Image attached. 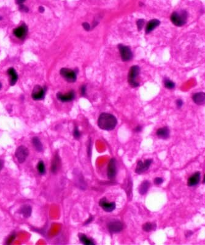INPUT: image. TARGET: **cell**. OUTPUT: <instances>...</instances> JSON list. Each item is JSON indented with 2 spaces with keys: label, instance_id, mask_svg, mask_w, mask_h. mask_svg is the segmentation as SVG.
Masks as SVG:
<instances>
[{
  "label": "cell",
  "instance_id": "cell-16",
  "mask_svg": "<svg viewBox=\"0 0 205 245\" xmlns=\"http://www.w3.org/2000/svg\"><path fill=\"white\" fill-rule=\"evenodd\" d=\"M156 134L159 138L165 140L170 137V130L168 127H163L157 131Z\"/></svg>",
  "mask_w": 205,
  "mask_h": 245
},
{
  "label": "cell",
  "instance_id": "cell-22",
  "mask_svg": "<svg viewBox=\"0 0 205 245\" xmlns=\"http://www.w3.org/2000/svg\"><path fill=\"white\" fill-rule=\"evenodd\" d=\"M32 143L36 151L38 152H42L43 151V145L37 137H34L32 139Z\"/></svg>",
  "mask_w": 205,
  "mask_h": 245
},
{
  "label": "cell",
  "instance_id": "cell-29",
  "mask_svg": "<svg viewBox=\"0 0 205 245\" xmlns=\"http://www.w3.org/2000/svg\"><path fill=\"white\" fill-rule=\"evenodd\" d=\"M144 25V20L140 19L137 22V26L139 30H141Z\"/></svg>",
  "mask_w": 205,
  "mask_h": 245
},
{
  "label": "cell",
  "instance_id": "cell-26",
  "mask_svg": "<svg viewBox=\"0 0 205 245\" xmlns=\"http://www.w3.org/2000/svg\"><path fill=\"white\" fill-rule=\"evenodd\" d=\"M164 84H165V87L167 88H168V89H172L175 87L174 83L173 82H172L170 80H169V79L165 80Z\"/></svg>",
  "mask_w": 205,
  "mask_h": 245
},
{
  "label": "cell",
  "instance_id": "cell-24",
  "mask_svg": "<svg viewBox=\"0 0 205 245\" xmlns=\"http://www.w3.org/2000/svg\"><path fill=\"white\" fill-rule=\"evenodd\" d=\"M157 226L155 224L152 222H146L142 226V229L144 232H150L151 231H154L156 229Z\"/></svg>",
  "mask_w": 205,
  "mask_h": 245
},
{
  "label": "cell",
  "instance_id": "cell-42",
  "mask_svg": "<svg viewBox=\"0 0 205 245\" xmlns=\"http://www.w3.org/2000/svg\"><path fill=\"white\" fill-rule=\"evenodd\" d=\"M1 87H2V85H1V83H0V89L1 88Z\"/></svg>",
  "mask_w": 205,
  "mask_h": 245
},
{
  "label": "cell",
  "instance_id": "cell-2",
  "mask_svg": "<svg viewBox=\"0 0 205 245\" xmlns=\"http://www.w3.org/2000/svg\"><path fill=\"white\" fill-rule=\"evenodd\" d=\"M188 14L186 11L182 10L179 12H174L171 15L172 23L177 27H182L184 25L187 20Z\"/></svg>",
  "mask_w": 205,
  "mask_h": 245
},
{
  "label": "cell",
  "instance_id": "cell-15",
  "mask_svg": "<svg viewBox=\"0 0 205 245\" xmlns=\"http://www.w3.org/2000/svg\"><path fill=\"white\" fill-rule=\"evenodd\" d=\"M57 98L62 102H69L74 99V93L73 91H71L67 94H62V93H58L57 94Z\"/></svg>",
  "mask_w": 205,
  "mask_h": 245
},
{
  "label": "cell",
  "instance_id": "cell-9",
  "mask_svg": "<svg viewBox=\"0 0 205 245\" xmlns=\"http://www.w3.org/2000/svg\"><path fill=\"white\" fill-rule=\"evenodd\" d=\"M119 49L120 53V56L122 60L124 61H129L132 58V53L131 50L127 46H124L123 45H119Z\"/></svg>",
  "mask_w": 205,
  "mask_h": 245
},
{
  "label": "cell",
  "instance_id": "cell-12",
  "mask_svg": "<svg viewBox=\"0 0 205 245\" xmlns=\"http://www.w3.org/2000/svg\"><path fill=\"white\" fill-rule=\"evenodd\" d=\"M28 32V28L25 24H23L14 30L13 33L14 36L20 39H24L26 37Z\"/></svg>",
  "mask_w": 205,
  "mask_h": 245
},
{
  "label": "cell",
  "instance_id": "cell-5",
  "mask_svg": "<svg viewBox=\"0 0 205 245\" xmlns=\"http://www.w3.org/2000/svg\"><path fill=\"white\" fill-rule=\"evenodd\" d=\"M117 175V161L115 158H112L108 164L107 175L109 180H113Z\"/></svg>",
  "mask_w": 205,
  "mask_h": 245
},
{
  "label": "cell",
  "instance_id": "cell-32",
  "mask_svg": "<svg viewBox=\"0 0 205 245\" xmlns=\"http://www.w3.org/2000/svg\"><path fill=\"white\" fill-rule=\"evenodd\" d=\"M182 105H183V101L181 99H177L176 101V105L178 108H180L181 107H182Z\"/></svg>",
  "mask_w": 205,
  "mask_h": 245
},
{
  "label": "cell",
  "instance_id": "cell-3",
  "mask_svg": "<svg viewBox=\"0 0 205 245\" xmlns=\"http://www.w3.org/2000/svg\"><path fill=\"white\" fill-rule=\"evenodd\" d=\"M29 154V150L25 146L21 145L19 146L15 151V157L19 163H23L27 159Z\"/></svg>",
  "mask_w": 205,
  "mask_h": 245
},
{
  "label": "cell",
  "instance_id": "cell-28",
  "mask_svg": "<svg viewBox=\"0 0 205 245\" xmlns=\"http://www.w3.org/2000/svg\"><path fill=\"white\" fill-rule=\"evenodd\" d=\"M92 143L91 139H90L89 141L88 146H87V154L89 157H90L91 154H92Z\"/></svg>",
  "mask_w": 205,
  "mask_h": 245
},
{
  "label": "cell",
  "instance_id": "cell-38",
  "mask_svg": "<svg viewBox=\"0 0 205 245\" xmlns=\"http://www.w3.org/2000/svg\"><path fill=\"white\" fill-rule=\"evenodd\" d=\"M3 166H4V162L1 159H0V171L2 169Z\"/></svg>",
  "mask_w": 205,
  "mask_h": 245
},
{
  "label": "cell",
  "instance_id": "cell-40",
  "mask_svg": "<svg viewBox=\"0 0 205 245\" xmlns=\"http://www.w3.org/2000/svg\"><path fill=\"white\" fill-rule=\"evenodd\" d=\"M39 11L41 13L44 12V8L42 6H40V7H39Z\"/></svg>",
  "mask_w": 205,
  "mask_h": 245
},
{
  "label": "cell",
  "instance_id": "cell-37",
  "mask_svg": "<svg viewBox=\"0 0 205 245\" xmlns=\"http://www.w3.org/2000/svg\"><path fill=\"white\" fill-rule=\"evenodd\" d=\"M25 1H26V0H16V3H17V4H19V5L23 4V3H24Z\"/></svg>",
  "mask_w": 205,
  "mask_h": 245
},
{
  "label": "cell",
  "instance_id": "cell-17",
  "mask_svg": "<svg viewBox=\"0 0 205 245\" xmlns=\"http://www.w3.org/2000/svg\"><path fill=\"white\" fill-rule=\"evenodd\" d=\"M200 180V173L196 172L194 174L189 177L188 180V186H194L198 184Z\"/></svg>",
  "mask_w": 205,
  "mask_h": 245
},
{
  "label": "cell",
  "instance_id": "cell-41",
  "mask_svg": "<svg viewBox=\"0 0 205 245\" xmlns=\"http://www.w3.org/2000/svg\"><path fill=\"white\" fill-rule=\"evenodd\" d=\"M203 183H205V175L204 176V178H203Z\"/></svg>",
  "mask_w": 205,
  "mask_h": 245
},
{
  "label": "cell",
  "instance_id": "cell-18",
  "mask_svg": "<svg viewBox=\"0 0 205 245\" xmlns=\"http://www.w3.org/2000/svg\"><path fill=\"white\" fill-rule=\"evenodd\" d=\"M7 74L11 77L10 85L11 86H14V85H15V83L17 82L18 75H17L15 70L12 68H11L7 70Z\"/></svg>",
  "mask_w": 205,
  "mask_h": 245
},
{
  "label": "cell",
  "instance_id": "cell-35",
  "mask_svg": "<svg viewBox=\"0 0 205 245\" xmlns=\"http://www.w3.org/2000/svg\"><path fill=\"white\" fill-rule=\"evenodd\" d=\"M141 131H142V126H137L134 129V131L137 133H140Z\"/></svg>",
  "mask_w": 205,
  "mask_h": 245
},
{
  "label": "cell",
  "instance_id": "cell-20",
  "mask_svg": "<svg viewBox=\"0 0 205 245\" xmlns=\"http://www.w3.org/2000/svg\"><path fill=\"white\" fill-rule=\"evenodd\" d=\"M150 183L148 180L144 181L139 186V194L142 196L145 195L147 192V191L150 188Z\"/></svg>",
  "mask_w": 205,
  "mask_h": 245
},
{
  "label": "cell",
  "instance_id": "cell-11",
  "mask_svg": "<svg viewBox=\"0 0 205 245\" xmlns=\"http://www.w3.org/2000/svg\"><path fill=\"white\" fill-rule=\"evenodd\" d=\"M46 93V89L41 86H36L32 92V98L35 101L42 100L44 99Z\"/></svg>",
  "mask_w": 205,
  "mask_h": 245
},
{
  "label": "cell",
  "instance_id": "cell-4",
  "mask_svg": "<svg viewBox=\"0 0 205 245\" xmlns=\"http://www.w3.org/2000/svg\"><path fill=\"white\" fill-rule=\"evenodd\" d=\"M152 163V159H146L144 162L142 161H139L137 162V167L135 169V173L139 175L144 173L149 169Z\"/></svg>",
  "mask_w": 205,
  "mask_h": 245
},
{
  "label": "cell",
  "instance_id": "cell-10",
  "mask_svg": "<svg viewBox=\"0 0 205 245\" xmlns=\"http://www.w3.org/2000/svg\"><path fill=\"white\" fill-rule=\"evenodd\" d=\"M99 205L102 210L106 212H112L116 209V205L115 202H110L106 199V198L104 197L100 199L99 202Z\"/></svg>",
  "mask_w": 205,
  "mask_h": 245
},
{
  "label": "cell",
  "instance_id": "cell-31",
  "mask_svg": "<svg viewBox=\"0 0 205 245\" xmlns=\"http://www.w3.org/2000/svg\"><path fill=\"white\" fill-rule=\"evenodd\" d=\"M19 10L24 12H28L29 9L26 6H25L24 4H20V5H19Z\"/></svg>",
  "mask_w": 205,
  "mask_h": 245
},
{
  "label": "cell",
  "instance_id": "cell-14",
  "mask_svg": "<svg viewBox=\"0 0 205 245\" xmlns=\"http://www.w3.org/2000/svg\"><path fill=\"white\" fill-rule=\"evenodd\" d=\"M194 102L198 105L205 104V93L199 92L194 95L192 97Z\"/></svg>",
  "mask_w": 205,
  "mask_h": 245
},
{
  "label": "cell",
  "instance_id": "cell-23",
  "mask_svg": "<svg viewBox=\"0 0 205 245\" xmlns=\"http://www.w3.org/2000/svg\"><path fill=\"white\" fill-rule=\"evenodd\" d=\"M32 213V209L30 205H24L20 209V213L24 217L28 218L31 216Z\"/></svg>",
  "mask_w": 205,
  "mask_h": 245
},
{
  "label": "cell",
  "instance_id": "cell-25",
  "mask_svg": "<svg viewBox=\"0 0 205 245\" xmlns=\"http://www.w3.org/2000/svg\"><path fill=\"white\" fill-rule=\"evenodd\" d=\"M37 170L40 175H44L46 174V167L43 161H41L37 165Z\"/></svg>",
  "mask_w": 205,
  "mask_h": 245
},
{
  "label": "cell",
  "instance_id": "cell-7",
  "mask_svg": "<svg viewBox=\"0 0 205 245\" xmlns=\"http://www.w3.org/2000/svg\"><path fill=\"white\" fill-rule=\"evenodd\" d=\"M107 229L111 234H117L123 230L124 225L119 221H111L107 224Z\"/></svg>",
  "mask_w": 205,
  "mask_h": 245
},
{
  "label": "cell",
  "instance_id": "cell-36",
  "mask_svg": "<svg viewBox=\"0 0 205 245\" xmlns=\"http://www.w3.org/2000/svg\"><path fill=\"white\" fill-rule=\"evenodd\" d=\"M85 91H86V90H85V86H82V88H81V93H82V95L83 96L85 95Z\"/></svg>",
  "mask_w": 205,
  "mask_h": 245
},
{
  "label": "cell",
  "instance_id": "cell-43",
  "mask_svg": "<svg viewBox=\"0 0 205 245\" xmlns=\"http://www.w3.org/2000/svg\"><path fill=\"white\" fill-rule=\"evenodd\" d=\"M2 19V18L1 17H0V20H1Z\"/></svg>",
  "mask_w": 205,
  "mask_h": 245
},
{
  "label": "cell",
  "instance_id": "cell-21",
  "mask_svg": "<svg viewBox=\"0 0 205 245\" xmlns=\"http://www.w3.org/2000/svg\"><path fill=\"white\" fill-rule=\"evenodd\" d=\"M79 239L81 243L85 245H94L95 243L84 234H79Z\"/></svg>",
  "mask_w": 205,
  "mask_h": 245
},
{
  "label": "cell",
  "instance_id": "cell-39",
  "mask_svg": "<svg viewBox=\"0 0 205 245\" xmlns=\"http://www.w3.org/2000/svg\"><path fill=\"white\" fill-rule=\"evenodd\" d=\"M192 234H193V232H192L188 231V232L186 233V234H185V237H188L190 236V235H192Z\"/></svg>",
  "mask_w": 205,
  "mask_h": 245
},
{
  "label": "cell",
  "instance_id": "cell-34",
  "mask_svg": "<svg viewBox=\"0 0 205 245\" xmlns=\"http://www.w3.org/2000/svg\"><path fill=\"white\" fill-rule=\"evenodd\" d=\"M82 27H83L84 28L85 30H87V31H89V30H90V25L88 24V23H86V22H85V23H84L82 24Z\"/></svg>",
  "mask_w": 205,
  "mask_h": 245
},
{
  "label": "cell",
  "instance_id": "cell-8",
  "mask_svg": "<svg viewBox=\"0 0 205 245\" xmlns=\"http://www.w3.org/2000/svg\"><path fill=\"white\" fill-rule=\"evenodd\" d=\"M61 75L69 82H74L76 80V74L74 70L68 68H62L60 70Z\"/></svg>",
  "mask_w": 205,
  "mask_h": 245
},
{
  "label": "cell",
  "instance_id": "cell-27",
  "mask_svg": "<svg viewBox=\"0 0 205 245\" xmlns=\"http://www.w3.org/2000/svg\"><path fill=\"white\" fill-rule=\"evenodd\" d=\"M73 136H74V138L76 140H79L81 137V133L80 131L79 130L78 128L76 126L74 128V131H73Z\"/></svg>",
  "mask_w": 205,
  "mask_h": 245
},
{
  "label": "cell",
  "instance_id": "cell-19",
  "mask_svg": "<svg viewBox=\"0 0 205 245\" xmlns=\"http://www.w3.org/2000/svg\"><path fill=\"white\" fill-rule=\"evenodd\" d=\"M160 24V22L157 19H153L149 22L146 26V33H149L150 32L153 31L155 28H157Z\"/></svg>",
  "mask_w": 205,
  "mask_h": 245
},
{
  "label": "cell",
  "instance_id": "cell-6",
  "mask_svg": "<svg viewBox=\"0 0 205 245\" xmlns=\"http://www.w3.org/2000/svg\"><path fill=\"white\" fill-rule=\"evenodd\" d=\"M139 74V68L137 66H132L129 75V82L133 87H138L139 83L137 81V77Z\"/></svg>",
  "mask_w": 205,
  "mask_h": 245
},
{
  "label": "cell",
  "instance_id": "cell-13",
  "mask_svg": "<svg viewBox=\"0 0 205 245\" xmlns=\"http://www.w3.org/2000/svg\"><path fill=\"white\" fill-rule=\"evenodd\" d=\"M61 167V160L58 153H56L53 158L52 165H51V171L53 174H56L60 170Z\"/></svg>",
  "mask_w": 205,
  "mask_h": 245
},
{
  "label": "cell",
  "instance_id": "cell-33",
  "mask_svg": "<svg viewBox=\"0 0 205 245\" xmlns=\"http://www.w3.org/2000/svg\"><path fill=\"white\" fill-rule=\"evenodd\" d=\"M93 220H94V217H93L92 216H90L89 217V218L85 221V222H84V225L89 224L91 222L93 221Z\"/></svg>",
  "mask_w": 205,
  "mask_h": 245
},
{
  "label": "cell",
  "instance_id": "cell-1",
  "mask_svg": "<svg viewBox=\"0 0 205 245\" xmlns=\"http://www.w3.org/2000/svg\"><path fill=\"white\" fill-rule=\"evenodd\" d=\"M117 124V118L108 113H102L98 120V126L102 130L112 131L115 129Z\"/></svg>",
  "mask_w": 205,
  "mask_h": 245
},
{
  "label": "cell",
  "instance_id": "cell-30",
  "mask_svg": "<svg viewBox=\"0 0 205 245\" xmlns=\"http://www.w3.org/2000/svg\"><path fill=\"white\" fill-rule=\"evenodd\" d=\"M163 183H164V179L162 178L157 177V178H155L154 180V183L156 185H160Z\"/></svg>",
  "mask_w": 205,
  "mask_h": 245
}]
</instances>
